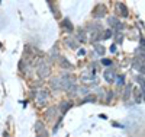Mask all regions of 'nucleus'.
Masks as SVG:
<instances>
[{
  "mask_svg": "<svg viewBox=\"0 0 145 137\" xmlns=\"http://www.w3.org/2000/svg\"><path fill=\"white\" fill-rule=\"evenodd\" d=\"M36 74L41 77V79H45L51 74V66L46 63V61H39V64L36 66Z\"/></svg>",
  "mask_w": 145,
  "mask_h": 137,
  "instance_id": "obj_1",
  "label": "nucleus"
},
{
  "mask_svg": "<svg viewBox=\"0 0 145 137\" xmlns=\"http://www.w3.org/2000/svg\"><path fill=\"white\" fill-rule=\"evenodd\" d=\"M35 99H36V104L38 105H45L46 101L50 99V95H48V92L45 89H38L35 93Z\"/></svg>",
  "mask_w": 145,
  "mask_h": 137,
  "instance_id": "obj_2",
  "label": "nucleus"
},
{
  "mask_svg": "<svg viewBox=\"0 0 145 137\" xmlns=\"http://www.w3.org/2000/svg\"><path fill=\"white\" fill-rule=\"evenodd\" d=\"M35 133H36V137H48V131L45 130L44 124L41 121L35 122Z\"/></svg>",
  "mask_w": 145,
  "mask_h": 137,
  "instance_id": "obj_3",
  "label": "nucleus"
},
{
  "mask_svg": "<svg viewBox=\"0 0 145 137\" xmlns=\"http://www.w3.org/2000/svg\"><path fill=\"white\" fill-rule=\"evenodd\" d=\"M109 21V25H110V26H113V29H116V32H120V31H122L123 29V23L122 22H120L118 18H109L107 19Z\"/></svg>",
  "mask_w": 145,
  "mask_h": 137,
  "instance_id": "obj_4",
  "label": "nucleus"
},
{
  "mask_svg": "<svg viewBox=\"0 0 145 137\" xmlns=\"http://www.w3.org/2000/svg\"><path fill=\"white\" fill-rule=\"evenodd\" d=\"M105 15H106V6L105 5H97V6H96V9L93 12V18L99 19V18H102Z\"/></svg>",
  "mask_w": 145,
  "mask_h": 137,
  "instance_id": "obj_5",
  "label": "nucleus"
},
{
  "mask_svg": "<svg viewBox=\"0 0 145 137\" xmlns=\"http://www.w3.org/2000/svg\"><path fill=\"white\" fill-rule=\"evenodd\" d=\"M103 76H105V80L107 83H113L116 80V76H115V71L112 69H106L105 73H103Z\"/></svg>",
  "mask_w": 145,
  "mask_h": 137,
  "instance_id": "obj_6",
  "label": "nucleus"
},
{
  "mask_svg": "<svg viewBox=\"0 0 145 137\" xmlns=\"http://www.w3.org/2000/svg\"><path fill=\"white\" fill-rule=\"evenodd\" d=\"M81 82L86 83V85L96 83V76H94V74H83V76H81Z\"/></svg>",
  "mask_w": 145,
  "mask_h": 137,
  "instance_id": "obj_7",
  "label": "nucleus"
},
{
  "mask_svg": "<svg viewBox=\"0 0 145 137\" xmlns=\"http://www.w3.org/2000/svg\"><path fill=\"white\" fill-rule=\"evenodd\" d=\"M115 7H116V10L119 12V15H120V16H123V18H125V16L128 15V9H126V6H125L123 3H116Z\"/></svg>",
  "mask_w": 145,
  "mask_h": 137,
  "instance_id": "obj_8",
  "label": "nucleus"
},
{
  "mask_svg": "<svg viewBox=\"0 0 145 137\" xmlns=\"http://www.w3.org/2000/svg\"><path fill=\"white\" fill-rule=\"evenodd\" d=\"M51 88H52V91L61 89V88H63V86H61V79H59V77H54V79H51Z\"/></svg>",
  "mask_w": 145,
  "mask_h": 137,
  "instance_id": "obj_9",
  "label": "nucleus"
},
{
  "mask_svg": "<svg viewBox=\"0 0 145 137\" xmlns=\"http://www.w3.org/2000/svg\"><path fill=\"white\" fill-rule=\"evenodd\" d=\"M132 67H134L135 70H138V71H145V66L142 64V61L139 60V58H137V60H134V63H132Z\"/></svg>",
  "mask_w": 145,
  "mask_h": 137,
  "instance_id": "obj_10",
  "label": "nucleus"
},
{
  "mask_svg": "<svg viewBox=\"0 0 145 137\" xmlns=\"http://www.w3.org/2000/svg\"><path fill=\"white\" fill-rule=\"evenodd\" d=\"M76 40H77V42H86V41H87V35H86V32H84L83 29H78Z\"/></svg>",
  "mask_w": 145,
  "mask_h": 137,
  "instance_id": "obj_11",
  "label": "nucleus"
},
{
  "mask_svg": "<svg viewBox=\"0 0 145 137\" xmlns=\"http://www.w3.org/2000/svg\"><path fill=\"white\" fill-rule=\"evenodd\" d=\"M71 107H72V102L71 101H64V102H61V105H59V111L64 114V113H67Z\"/></svg>",
  "mask_w": 145,
  "mask_h": 137,
  "instance_id": "obj_12",
  "label": "nucleus"
},
{
  "mask_svg": "<svg viewBox=\"0 0 145 137\" xmlns=\"http://www.w3.org/2000/svg\"><path fill=\"white\" fill-rule=\"evenodd\" d=\"M61 26H63L65 31H68V32H71L72 29H74V26H72V23H71L70 19H64V21L61 22Z\"/></svg>",
  "mask_w": 145,
  "mask_h": 137,
  "instance_id": "obj_13",
  "label": "nucleus"
},
{
  "mask_svg": "<svg viewBox=\"0 0 145 137\" xmlns=\"http://www.w3.org/2000/svg\"><path fill=\"white\" fill-rule=\"evenodd\" d=\"M142 95H144L142 89H141V88H138V86H137V88L134 89V96H135V101H137V102H139L141 99H142Z\"/></svg>",
  "mask_w": 145,
  "mask_h": 137,
  "instance_id": "obj_14",
  "label": "nucleus"
},
{
  "mask_svg": "<svg viewBox=\"0 0 145 137\" xmlns=\"http://www.w3.org/2000/svg\"><path fill=\"white\" fill-rule=\"evenodd\" d=\"M99 36H100V31L99 29H93L91 34H90V42H96L99 40Z\"/></svg>",
  "mask_w": 145,
  "mask_h": 137,
  "instance_id": "obj_15",
  "label": "nucleus"
},
{
  "mask_svg": "<svg viewBox=\"0 0 145 137\" xmlns=\"http://www.w3.org/2000/svg\"><path fill=\"white\" fill-rule=\"evenodd\" d=\"M58 61H59V66H61V67H64V69H71V64H70V61H68L67 58H64V57L59 56Z\"/></svg>",
  "mask_w": 145,
  "mask_h": 137,
  "instance_id": "obj_16",
  "label": "nucleus"
},
{
  "mask_svg": "<svg viewBox=\"0 0 145 137\" xmlns=\"http://www.w3.org/2000/svg\"><path fill=\"white\" fill-rule=\"evenodd\" d=\"M65 44H67L70 48H77V45H78V42H77L76 40H72V38H67V40H65Z\"/></svg>",
  "mask_w": 145,
  "mask_h": 137,
  "instance_id": "obj_17",
  "label": "nucleus"
},
{
  "mask_svg": "<svg viewBox=\"0 0 145 137\" xmlns=\"http://www.w3.org/2000/svg\"><path fill=\"white\" fill-rule=\"evenodd\" d=\"M131 92H132L131 85H126V86H125V92H123V99H125V101H128V99H129V96H131Z\"/></svg>",
  "mask_w": 145,
  "mask_h": 137,
  "instance_id": "obj_18",
  "label": "nucleus"
},
{
  "mask_svg": "<svg viewBox=\"0 0 145 137\" xmlns=\"http://www.w3.org/2000/svg\"><path fill=\"white\" fill-rule=\"evenodd\" d=\"M94 50H96V53H97L99 56H103V54H105V51H106L105 47H103V45H100V44H94Z\"/></svg>",
  "mask_w": 145,
  "mask_h": 137,
  "instance_id": "obj_19",
  "label": "nucleus"
},
{
  "mask_svg": "<svg viewBox=\"0 0 145 137\" xmlns=\"http://www.w3.org/2000/svg\"><path fill=\"white\" fill-rule=\"evenodd\" d=\"M112 36H113V29H106L103 32V35H102V38L103 40H109V38H112Z\"/></svg>",
  "mask_w": 145,
  "mask_h": 137,
  "instance_id": "obj_20",
  "label": "nucleus"
},
{
  "mask_svg": "<svg viewBox=\"0 0 145 137\" xmlns=\"http://www.w3.org/2000/svg\"><path fill=\"white\" fill-rule=\"evenodd\" d=\"M86 102H96V96H94V95H87V96L81 101V104H86Z\"/></svg>",
  "mask_w": 145,
  "mask_h": 137,
  "instance_id": "obj_21",
  "label": "nucleus"
},
{
  "mask_svg": "<svg viewBox=\"0 0 145 137\" xmlns=\"http://www.w3.org/2000/svg\"><path fill=\"white\" fill-rule=\"evenodd\" d=\"M119 86H122L123 85V82H125V76H122V74H119V76L116 77V80H115Z\"/></svg>",
  "mask_w": 145,
  "mask_h": 137,
  "instance_id": "obj_22",
  "label": "nucleus"
},
{
  "mask_svg": "<svg viewBox=\"0 0 145 137\" xmlns=\"http://www.w3.org/2000/svg\"><path fill=\"white\" fill-rule=\"evenodd\" d=\"M115 38H116V42H122V40H123V35H122V32H115Z\"/></svg>",
  "mask_w": 145,
  "mask_h": 137,
  "instance_id": "obj_23",
  "label": "nucleus"
},
{
  "mask_svg": "<svg viewBox=\"0 0 145 137\" xmlns=\"http://www.w3.org/2000/svg\"><path fill=\"white\" fill-rule=\"evenodd\" d=\"M51 57H52V58H59L58 50H57V48H52V50H51Z\"/></svg>",
  "mask_w": 145,
  "mask_h": 137,
  "instance_id": "obj_24",
  "label": "nucleus"
},
{
  "mask_svg": "<svg viewBox=\"0 0 145 137\" xmlns=\"http://www.w3.org/2000/svg\"><path fill=\"white\" fill-rule=\"evenodd\" d=\"M102 64H103V66H106V67H109V66L112 64V61L109 60V58H102Z\"/></svg>",
  "mask_w": 145,
  "mask_h": 137,
  "instance_id": "obj_25",
  "label": "nucleus"
},
{
  "mask_svg": "<svg viewBox=\"0 0 145 137\" xmlns=\"http://www.w3.org/2000/svg\"><path fill=\"white\" fill-rule=\"evenodd\" d=\"M78 56H84V54H86V51H84V50L81 48V50H78V53H77Z\"/></svg>",
  "mask_w": 145,
  "mask_h": 137,
  "instance_id": "obj_26",
  "label": "nucleus"
},
{
  "mask_svg": "<svg viewBox=\"0 0 145 137\" xmlns=\"http://www.w3.org/2000/svg\"><path fill=\"white\" fill-rule=\"evenodd\" d=\"M110 51H112V53H115V51H116V45H115V44L110 47Z\"/></svg>",
  "mask_w": 145,
  "mask_h": 137,
  "instance_id": "obj_27",
  "label": "nucleus"
},
{
  "mask_svg": "<svg viewBox=\"0 0 145 137\" xmlns=\"http://www.w3.org/2000/svg\"><path fill=\"white\" fill-rule=\"evenodd\" d=\"M144 66H145V64H144Z\"/></svg>",
  "mask_w": 145,
  "mask_h": 137,
  "instance_id": "obj_28",
  "label": "nucleus"
}]
</instances>
